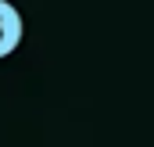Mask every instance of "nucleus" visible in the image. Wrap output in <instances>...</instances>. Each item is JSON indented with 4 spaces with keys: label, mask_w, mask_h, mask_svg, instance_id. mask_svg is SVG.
Returning a JSON list of instances; mask_svg holds the SVG:
<instances>
[{
    "label": "nucleus",
    "mask_w": 154,
    "mask_h": 147,
    "mask_svg": "<svg viewBox=\"0 0 154 147\" xmlns=\"http://www.w3.org/2000/svg\"><path fill=\"white\" fill-rule=\"evenodd\" d=\"M22 39H25V18H22V11L11 0H0V61L11 58Z\"/></svg>",
    "instance_id": "nucleus-1"
}]
</instances>
